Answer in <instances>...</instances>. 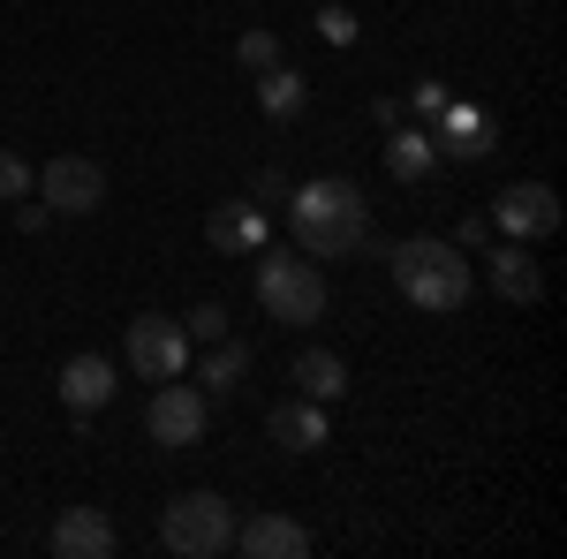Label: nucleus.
Segmentation results:
<instances>
[{"instance_id": "nucleus-1", "label": "nucleus", "mask_w": 567, "mask_h": 559, "mask_svg": "<svg viewBox=\"0 0 567 559\" xmlns=\"http://www.w3.org/2000/svg\"><path fill=\"white\" fill-rule=\"evenodd\" d=\"M288 227H296V250L303 258H355V242L371 235V197L326 174V182H303L296 205H288Z\"/></svg>"}, {"instance_id": "nucleus-2", "label": "nucleus", "mask_w": 567, "mask_h": 559, "mask_svg": "<svg viewBox=\"0 0 567 559\" xmlns=\"http://www.w3.org/2000/svg\"><path fill=\"white\" fill-rule=\"evenodd\" d=\"M386 265H393L401 302H416V310H432V318L462 310L470 288H477V272L462 265V250H454V242H439V235H409L401 250H386Z\"/></svg>"}, {"instance_id": "nucleus-3", "label": "nucleus", "mask_w": 567, "mask_h": 559, "mask_svg": "<svg viewBox=\"0 0 567 559\" xmlns=\"http://www.w3.org/2000/svg\"><path fill=\"white\" fill-rule=\"evenodd\" d=\"M258 302L280 325H318L326 318V272L303 250H258Z\"/></svg>"}, {"instance_id": "nucleus-4", "label": "nucleus", "mask_w": 567, "mask_h": 559, "mask_svg": "<svg viewBox=\"0 0 567 559\" xmlns=\"http://www.w3.org/2000/svg\"><path fill=\"white\" fill-rule=\"evenodd\" d=\"M159 545L175 559H219L235 552V507L219 491H175L159 515Z\"/></svg>"}, {"instance_id": "nucleus-5", "label": "nucleus", "mask_w": 567, "mask_h": 559, "mask_svg": "<svg viewBox=\"0 0 567 559\" xmlns=\"http://www.w3.org/2000/svg\"><path fill=\"white\" fill-rule=\"evenodd\" d=\"M130 371L144 386H159V379H182L189 371V333H182V318H159V310H144L130 325Z\"/></svg>"}, {"instance_id": "nucleus-6", "label": "nucleus", "mask_w": 567, "mask_h": 559, "mask_svg": "<svg viewBox=\"0 0 567 559\" xmlns=\"http://www.w3.org/2000/svg\"><path fill=\"white\" fill-rule=\"evenodd\" d=\"M144 424H152V438L175 454V446H197V438H205V424H213V401H205V386L159 379V386H152V408H144Z\"/></svg>"}, {"instance_id": "nucleus-7", "label": "nucleus", "mask_w": 567, "mask_h": 559, "mask_svg": "<svg viewBox=\"0 0 567 559\" xmlns=\"http://www.w3.org/2000/svg\"><path fill=\"white\" fill-rule=\"evenodd\" d=\"M492 227L515 235V242H545V235L560 227V197H553V182H507L499 205H492Z\"/></svg>"}, {"instance_id": "nucleus-8", "label": "nucleus", "mask_w": 567, "mask_h": 559, "mask_svg": "<svg viewBox=\"0 0 567 559\" xmlns=\"http://www.w3.org/2000/svg\"><path fill=\"white\" fill-rule=\"evenodd\" d=\"M39 197L53 213H99V205H106V167L84 159V152H61V159H45Z\"/></svg>"}, {"instance_id": "nucleus-9", "label": "nucleus", "mask_w": 567, "mask_h": 559, "mask_svg": "<svg viewBox=\"0 0 567 559\" xmlns=\"http://www.w3.org/2000/svg\"><path fill=\"white\" fill-rule=\"evenodd\" d=\"M432 122H439L432 130L439 159H492V152H499V122H492L484 106H470V99H446Z\"/></svg>"}, {"instance_id": "nucleus-10", "label": "nucleus", "mask_w": 567, "mask_h": 559, "mask_svg": "<svg viewBox=\"0 0 567 559\" xmlns=\"http://www.w3.org/2000/svg\"><path fill=\"white\" fill-rule=\"evenodd\" d=\"M45 552H53V559H106V552H114V521L99 515V507H61L53 537H45Z\"/></svg>"}, {"instance_id": "nucleus-11", "label": "nucleus", "mask_w": 567, "mask_h": 559, "mask_svg": "<svg viewBox=\"0 0 567 559\" xmlns=\"http://www.w3.org/2000/svg\"><path fill=\"white\" fill-rule=\"evenodd\" d=\"M235 552H250V559H303L310 552V529H303V521H288V515H250V521H235Z\"/></svg>"}, {"instance_id": "nucleus-12", "label": "nucleus", "mask_w": 567, "mask_h": 559, "mask_svg": "<svg viewBox=\"0 0 567 559\" xmlns=\"http://www.w3.org/2000/svg\"><path fill=\"white\" fill-rule=\"evenodd\" d=\"M265 438H272L280 454H318V446H326V401H280V408L265 416Z\"/></svg>"}, {"instance_id": "nucleus-13", "label": "nucleus", "mask_w": 567, "mask_h": 559, "mask_svg": "<svg viewBox=\"0 0 567 559\" xmlns=\"http://www.w3.org/2000/svg\"><path fill=\"white\" fill-rule=\"evenodd\" d=\"M61 401H69V416H91V408H106L114 401V363L106 355H69L61 363Z\"/></svg>"}, {"instance_id": "nucleus-14", "label": "nucleus", "mask_w": 567, "mask_h": 559, "mask_svg": "<svg viewBox=\"0 0 567 559\" xmlns=\"http://www.w3.org/2000/svg\"><path fill=\"white\" fill-rule=\"evenodd\" d=\"M205 242H213L219 258H258L265 250V213L258 205H219V213L205 219Z\"/></svg>"}, {"instance_id": "nucleus-15", "label": "nucleus", "mask_w": 567, "mask_h": 559, "mask_svg": "<svg viewBox=\"0 0 567 559\" xmlns=\"http://www.w3.org/2000/svg\"><path fill=\"white\" fill-rule=\"evenodd\" d=\"M484 265H492V288H499L507 302H537V296H545V265L529 258L523 242H507V250H492Z\"/></svg>"}, {"instance_id": "nucleus-16", "label": "nucleus", "mask_w": 567, "mask_h": 559, "mask_svg": "<svg viewBox=\"0 0 567 559\" xmlns=\"http://www.w3.org/2000/svg\"><path fill=\"white\" fill-rule=\"evenodd\" d=\"M288 379L303 386V401H341V393H349V363H341L333 348H303V355L288 363Z\"/></svg>"}, {"instance_id": "nucleus-17", "label": "nucleus", "mask_w": 567, "mask_h": 559, "mask_svg": "<svg viewBox=\"0 0 567 559\" xmlns=\"http://www.w3.org/2000/svg\"><path fill=\"white\" fill-rule=\"evenodd\" d=\"M432 167H439L432 130H401V122H393V136H386V174H393V182H432Z\"/></svg>"}, {"instance_id": "nucleus-18", "label": "nucleus", "mask_w": 567, "mask_h": 559, "mask_svg": "<svg viewBox=\"0 0 567 559\" xmlns=\"http://www.w3.org/2000/svg\"><path fill=\"white\" fill-rule=\"evenodd\" d=\"M258 106L272 114V122H296V114L310 106V84L296 76V69H280V61H272V69L258 76Z\"/></svg>"}, {"instance_id": "nucleus-19", "label": "nucleus", "mask_w": 567, "mask_h": 559, "mask_svg": "<svg viewBox=\"0 0 567 559\" xmlns=\"http://www.w3.org/2000/svg\"><path fill=\"white\" fill-rule=\"evenodd\" d=\"M243 379H250V341H227V333H219L213 355H205V379H197V386H205V393H235Z\"/></svg>"}, {"instance_id": "nucleus-20", "label": "nucleus", "mask_w": 567, "mask_h": 559, "mask_svg": "<svg viewBox=\"0 0 567 559\" xmlns=\"http://www.w3.org/2000/svg\"><path fill=\"white\" fill-rule=\"evenodd\" d=\"M31 189H39V174H31V159H23V152H0V205L31 197Z\"/></svg>"}, {"instance_id": "nucleus-21", "label": "nucleus", "mask_w": 567, "mask_h": 559, "mask_svg": "<svg viewBox=\"0 0 567 559\" xmlns=\"http://www.w3.org/2000/svg\"><path fill=\"white\" fill-rule=\"evenodd\" d=\"M235 61H243L250 76H265V69L280 61V39H272V31H243V39H235Z\"/></svg>"}, {"instance_id": "nucleus-22", "label": "nucleus", "mask_w": 567, "mask_h": 559, "mask_svg": "<svg viewBox=\"0 0 567 559\" xmlns=\"http://www.w3.org/2000/svg\"><path fill=\"white\" fill-rule=\"evenodd\" d=\"M182 333H189V348H213L219 333H227V310H219V302H197V310L182 318Z\"/></svg>"}, {"instance_id": "nucleus-23", "label": "nucleus", "mask_w": 567, "mask_h": 559, "mask_svg": "<svg viewBox=\"0 0 567 559\" xmlns=\"http://www.w3.org/2000/svg\"><path fill=\"white\" fill-rule=\"evenodd\" d=\"M318 39L326 45H355V15L349 8H318Z\"/></svg>"}, {"instance_id": "nucleus-24", "label": "nucleus", "mask_w": 567, "mask_h": 559, "mask_svg": "<svg viewBox=\"0 0 567 559\" xmlns=\"http://www.w3.org/2000/svg\"><path fill=\"white\" fill-rule=\"evenodd\" d=\"M439 106H446V84H432V76H424V84H416V114H424V122H432Z\"/></svg>"}, {"instance_id": "nucleus-25", "label": "nucleus", "mask_w": 567, "mask_h": 559, "mask_svg": "<svg viewBox=\"0 0 567 559\" xmlns=\"http://www.w3.org/2000/svg\"><path fill=\"white\" fill-rule=\"evenodd\" d=\"M45 219H53V205H23V197H16V227H23V235H39Z\"/></svg>"}]
</instances>
